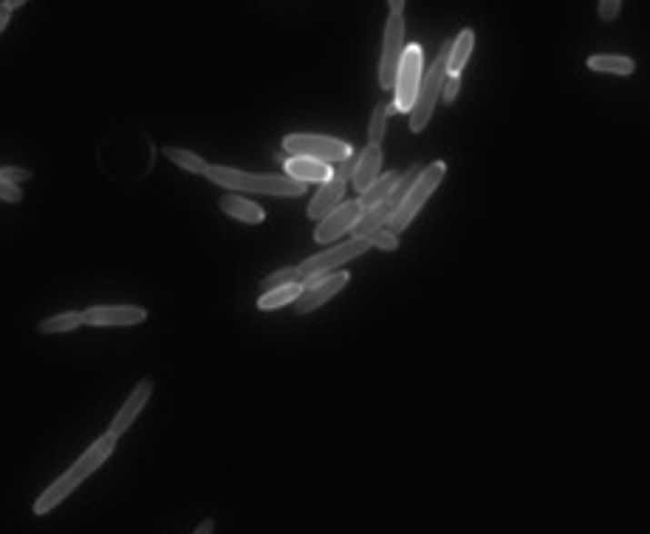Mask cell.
I'll return each mask as SVG.
<instances>
[{"instance_id": "cell-22", "label": "cell", "mask_w": 650, "mask_h": 534, "mask_svg": "<svg viewBox=\"0 0 650 534\" xmlns=\"http://www.w3.org/2000/svg\"><path fill=\"white\" fill-rule=\"evenodd\" d=\"M80 325H83V312H63V314H51L40 320L37 334H65V331H74Z\"/></svg>"}, {"instance_id": "cell-11", "label": "cell", "mask_w": 650, "mask_h": 534, "mask_svg": "<svg viewBox=\"0 0 650 534\" xmlns=\"http://www.w3.org/2000/svg\"><path fill=\"white\" fill-rule=\"evenodd\" d=\"M362 201L356 198V201H343L340 207H336L334 213H328L320 223H317V229H315V241L317 243H331V241H336L340 235H345V232H351V229L356 226V221H359V215H362Z\"/></svg>"}, {"instance_id": "cell-9", "label": "cell", "mask_w": 650, "mask_h": 534, "mask_svg": "<svg viewBox=\"0 0 650 534\" xmlns=\"http://www.w3.org/2000/svg\"><path fill=\"white\" fill-rule=\"evenodd\" d=\"M354 167H356V159H354V156L336 164L334 175L328 178L325 184H320V190L315 193V198H311V203H308V218L323 221L328 213H334L336 207H340L343 198H345L348 178L354 175Z\"/></svg>"}, {"instance_id": "cell-23", "label": "cell", "mask_w": 650, "mask_h": 534, "mask_svg": "<svg viewBox=\"0 0 650 534\" xmlns=\"http://www.w3.org/2000/svg\"><path fill=\"white\" fill-rule=\"evenodd\" d=\"M165 156L173 162V164H178L181 170H187V173H195V175H206V164L201 156H195L193 150H181V147H167L165 150Z\"/></svg>"}, {"instance_id": "cell-32", "label": "cell", "mask_w": 650, "mask_h": 534, "mask_svg": "<svg viewBox=\"0 0 650 534\" xmlns=\"http://www.w3.org/2000/svg\"><path fill=\"white\" fill-rule=\"evenodd\" d=\"M390 6V15H402L405 12V0H387Z\"/></svg>"}, {"instance_id": "cell-33", "label": "cell", "mask_w": 650, "mask_h": 534, "mask_svg": "<svg viewBox=\"0 0 650 534\" xmlns=\"http://www.w3.org/2000/svg\"><path fill=\"white\" fill-rule=\"evenodd\" d=\"M213 529H215V520H204L193 534H213Z\"/></svg>"}, {"instance_id": "cell-8", "label": "cell", "mask_w": 650, "mask_h": 534, "mask_svg": "<svg viewBox=\"0 0 650 534\" xmlns=\"http://www.w3.org/2000/svg\"><path fill=\"white\" fill-rule=\"evenodd\" d=\"M405 17L402 15H390L385 23V43H382V60H379V85L382 88H394L396 85V74H399V63L405 57Z\"/></svg>"}, {"instance_id": "cell-12", "label": "cell", "mask_w": 650, "mask_h": 534, "mask_svg": "<svg viewBox=\"0 0 650 534\" xmlns=\"http://www.w3.org/2000/svg\"><path fill=\"white\" fill-rule=\"evenodd\" d=\"M150 393H153V381H150V379H142L139 385L130 391V396L125 399V404L119 407V413L114 416V421H111V427H108V432H111L114 439L125 436V432L134 427L136 416L145 410V404L150 401Z\"/></svg>"}, {"instance_id": "cell-24", "label": "cell", "mask_w": 650, "mask_h": 534, "mask_svg": "<svg viewBox=\"0 0 650 534\" xmlns=\"http://www.w3.org/2000/svg\"><path fill=\"white\" fill-rule=\"evenodd\" d=\"M390 114H396L394 102H379V105L374 108V114H371V124H368V136H371L374 144H382L385 131H387V119H390Z\"/></svg>"}, {"instance_id": "cell-21", "label": "cell", "mask_w": 650, "mask_h": 534, "mask_svg": "<svg viewBox=\"0 0 650 534\" xmlns=\"http://www.w3.org/2000/svg\"><path fill=\"white\" fill-rule=\"evenodd\" d=\"M396 182H399V173H385V175H379L376 182L368 187V190H362L359 193V201H362V207H374V203H379V201H385L390 193H394V187H396Z\"/></svg>"}, {"instance_id": "cell-28", "label": "cell", "mask_w": 650, "mask_h": 534, "mask_svg": "<svg viewBox=\"0 0 650 534\" xmlns=\"http://www.w3.org/2000/svg\"><path fill=\"white\" fill-rule=\"evenodd\" d=\"M458 88H461V74H447L445 88H441V99H445L447 105H453L458 96Z\"/></svg>"}, {"instance_id": "cell-29", "label": "cell", "mask_w": 650, "mask_h": 534, "mask_svg": "<svg viewBox=\"0 0 650 534\" xmlns=\"http://www.w3.org/2000/svg\"><path fill=\"white\" fill-rule=\"evenodd\" d=\"M619 9H622V0H600V20L605 23L616 20Z\"/></svg>"}, {"instance_id": "cell-31", "label": "cell", "mask_w": 650, "mask_h": 534, "mask_svg": "<svg viewBox=\"0 0 650 534\" xmlns=\"http://www.w3.org/2000/svg\"><path fill=\"white\" fill-rule=\"evenodd\" d=\"M9 15H12V9L6 4H0V32H4L6 25H9Z\"/></svg>"}, {"instance_id": "cell-4", "label": "cell", "mask_w": 650, "mask_h": 534, "mask_svg": "<svg viewBox=\"0 0 650 534\" xmlns=\"http://www.w3.org/2000/svg\"><path fill=\"white\" fill-rule=\"evenodd\" d=\"M445 175H447V164L445 162H433V164H427L422 170V175L415 178V184L410 187V193L399 203V210L394 213V218H390V229H394L396 235L405 232V229L413 223V218L419 215V210L427 203V198L435 193V187L445 182Z\"/></svg>"}, {"instance_id": "cell-13", "label": "cell", "mask_w": 650, "mask_h": 534, "mask_svg": "<svg viewBox=\"0 0 650 534\" xmlns=\"http://www.w3.org/2000/svg\"><path fill=\"white\" fill-rule=\"evenodd\" d=\"M147 320L142 305H94L83 312L85 325H139Z\"/></svg>"}, {"instance_id": "cell-16", "label": "cell", "mask_w": 650, "mask_h": 534, "mask_svg": "<svg viewBox=\"0 0 650 534\" xmlns=\"http://www.w3.org/2000/svg\"><path fill=\"white\" fill-rule=\"evenodd\" d=\"M394 213H396V203L387 201V198L379 201V203H374V207H368V210H362L356 226L351 229L354 238H368L371 232H376V229L390 226V218H394Z\"/></svg>"}, {"instance_id": "cell-18", "label": "cell", "mask_w": 650, "mask_h": 534, "mask_svg": "<svg viewBox=\"0 0 650 534\" xmlns=\"http://www.w3.org/2000/svg\"><path fill=\"white\" fill-rule=\"evenodd\" d=\"M588 71L596 74H616V76H631L636 71V63L631 57H622V54H594L588 57Z\"/></svg>"}, {"instance_id": "cell-1", "label": "cell", "mask_w": 650, "mask_h": 534, "mask_svg": "<svg viewBox=\"0 0 650 534\" xmlns=\"http://www.w3.org/2000/svg\"><path fill=\"white\" fill-rule=\"evenodd\" d=\"M114 450H116V439L111 436V432H105L102 439H96L80 458H76L74 467H71L68 472H63L43 495H37V500H35V515H48L51 509L60 506L76 487H80L85 478H91L102 464L108 461V458L114 455Z\"/></svg>"}, {"instance_id": "cell-25", "label": "cell", "mask_w": 650, "mask_h": 534, "mask_svg": "<svg viewBox=\"0 0 650 534\" xmlns=\"http://www.w3.org/2000/svg\"><path fill=\"white\" fill-rule=\"evenodd\" d=\"M289 283H303L300 280V272L297 266H285V269H277L272 272L264 283H260V292H272V289H280V286H289Z\"/></svg>"}, {"instance_id": "cell-26", "label": "cell", "mask_w": 650, "mask_h": 534, "mask_svg": "<svg viewBox=\"0 0 650 534\" xmlns=\"http://www.w3.org/2000/svg\"><path fill=\"white\" fill-rule=\"evenodd\" d=\"M368 243H371V249L396 252V249H399V235H396L390 226H385V229H376V232H371V235H368Z\"/></svg>"}, {"instance_id": "cell-6", "label": "cell", "mask_w": 650, "mask_h": 534, "mask_svg": "<svg viewBox=\"0 0 650 534\" xmlns=\"http://www.w3.org/2000/svg\"><path fill=\"white\" fill-rule=\"evenodd\" d=\"M371 249L368 238H351L345 243H336V246H328L317 254H311V258H305L297 272H300V280L305 283V280H315V277H323V274H331L336 269H343L345 263H351L354 258H359V254H365Z\"/></svg>"}, {"instance_id": "cell-19", "label": "cell", "mask_w": 650, "mask_h": 534, "mask_svg": "<svg viewBox=\"0 0 650 534\" xmlns=\"http://www.w3.org/2000/svg\"><path fill=\"white\" fill-rule=\"evenodd\" d=\"M473 48H475V32L473 29H464L455 40H453V51H450V63H447V74H461L466 60L473 57Z\"/></svg>"}, {"instance_id": "cell-34", "label": "cell", "mask_w": 650, "mask_h": 534, "mask_svg": "<svg viewBox=\"0 0 650 534\" xmlns=\"http://www.w3.org/2000/svg\"><path fill=\"white\" fill-rule=\"evenodd\" d=\"M4 4H6L9 9H17V6H23V4H29V0H4Z\"/></svg>"}, {"instance_id": "cell-15", "label": "cell", "mask_w": 650, "mask_h": 534, "mask_svg": "<svg viewBox=\"0 0 650 534\" xmlns=\"http://www.w3.org/2000/svg\"><path fill=\"white\" fill-rule=\"evenodd\" d=\"M379 167H382V144L368 142V147L356 156V167H354V175H351L354 190L356 193L368 190L379 178Z\"/></svg>"}, {"instance_id": "cell-2", "label": "cell", "mask_w": 650, "mask_h": 534, "mask_svg": "<svg viewBox=\"0 0 650 534\" xmlns=\"http://www.w3.org/2000/svg\"><path fill=\"white\" fill-rule=\"evenodd\" d=\"M206 178L213 184L238 190V193H255V195H280V198H295L305 193V184L289 175H272V173H244L235 167H206Z\"/></svg>"}, {"instance_id": "cell-10", "label": "cell", "mask_w": 650, "mask_h": 534, "mask_svg": "<svg viewBox=\"0 0 650 534\" xmlns=\"http://www.w3.org/2000/svg\"><path fill=\"white\" fill-rule=\"evenodd\" d=\"M348 280H351L348 272H331L315 280H305L300 297L295 300V314H311L315 309H320V305H325L331 297H336L348 286Z\"/></svg>"}, {"instance_id": "cell-14", "label": "cell", "mask_w": 650, "mask_h": 534, "mask_svg": "<svg viewBox=\"0 0 650 534\" xmlns=\"http://www.w3.org/2000/svg\"><path fill=\"white\" fill-rule=\"evenodd\" d=\"M285 167V175L297 178L303 184H325L328 178L334 175L331 164L317 162V159H305V156H295V159H280Z\"/></svg>"}, {"instance_id": "cell-20", "label": "cell", "mask_w": 650, "mask_h": 534, "mask_svg": "<svg viewBox=\"0 0 650 534\" xmlns=\"http://www.w3.org/2000/svg\"><path fill=\"white\" fill-rule=\"evenodd\" d=\"M303 292V283H289V286H280V289H272V292H264L257 300V309L260 312H275V309H283V305H289L300 297Z\"/></svg>"}, {"instance_id": "cell-7", "label": "cell", "mask_w": 650, "mask_h": 534, "mask_svg": "<svg viewBox=\"0 0 650 534\" xmlns=\"http://www.w3.org/2000/svg\"><path fill=\"white\" fill-rule=\"evenodd\" d=\"M422 65H425V54H422V45H407L405 48V57L399 63V74H396V96H394V108L396 114H410L415 94H419V83H422Z\"/></svg>"}, {"instance_id": "cell-17", "label": "cell", "mask_w": 650, "mask_h": 534, "mask_svg": "<svg viewBox=\"0 0 650 534\" xmlns=\"http://www.w3.org/2000/svg\"><path fill=\"white\" fill-rule=\"evenodd\" d=\"M221 213H226L229 218H235L241 223H264L266 221L264 207H257L255 201H249L244 195H224L221 198Z\"/></svg>"}, {"instance_id": "cell-27", "label": "cell", "mask_w": 650, "mask_h": 534, "mask_svg": "<svg viewBox=\"0 0 650 534\" xmlns=\"http://www.w3.org/2000/svg\"><path fill=\"white\" fill-rule=\"evenodd\" d=\"M29 178H32V170L25 167H0V182L20 184V182H29Z\"/></svg>"}, {"instance_id": "cell-30", "label": "cell", "mask_w": 650, "mask_h": 534, "mask_svg": "<svg viewBox=\"0 0 650 534\" xmlns=\"http://www.w3.org/2000/svg\"><path fill=\"white\" fill-rule=\"evenodd\" d=\"M0 201H6V203H17V201H23L20 187L12 184V182H0Z\"/></svg>"}, {"instance_id": "cell-5", "label": "cell", "mask_w": 650, "mask_h": 534, "mask_svg": "<svg viewBox=\"0 0 650 534\" xmlns=\"http://www.w3.org/2000/svg\"><path fill=\"white\" fill-rule=\"evenodd\" d=\"M283 150L292 153V156H305V159H317L325 164H340L345 159L354 156V147L348 142L331 139V136H320V134H292L283 139Z\"/></svg>"}, {"instance_id": "cell-3", "label": "cell", "mask_w": 650, "mask_h": 534, "mask_svg": "<svg viewBox=\"0 0 650 534\" xmlns=\"http://www.w3.org/2000/svg\"><path fill=\"white\" fill-rule=\"evenodd\" d=\"M450 51H453V40H447L441 45L435 63L430 65V71L422 76L419 83V94H415V102L410 108V131L413 134H422L433 111H435V102L441 96V88H445V80H447V63H450Z\"/></svg>"}]
</instances>
